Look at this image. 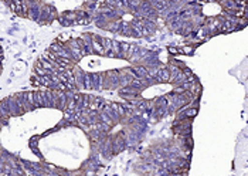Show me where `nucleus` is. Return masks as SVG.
I'll list each match as a JSON object with an SVG mask.
<instances>
[{
    "instance_id": "2",
    "label": "nucleus",
    "mask_w": 248,
    "mask_h": 176,
    "mask_svg": "<svg viewBox=\"0 0 248 176\" xmlns=\"http://www.w3.org/2000/svg\"><path fill=\"white\" fill-rule=\"evenodd\" d=\"M159 53L94 33L61 36L33 67L31 85L58 91L119 90L162 65Z\"/></svg>"
},
{
    "instance_id": "6",
    "label": "nucleus",
    "mask_w": 248,
    "mask_h": 176,
    "mask_svg": "<svg viewBox=\"0 0 248 176\" xmlns=\"http://www.w3.org/2000/svg\"><path fill=\"white\" fill-rule=\"evenodd\" d=\"M149 1L152 3L153 6H155V7H156V9H157L160 13H162V12L166 9V6L170 3V0H149Z\"/></svg>"
},
{
    "instance_id": "5",
    "label": "nucleus",
    "mask_w": 248,
    "mask_h": 176,
    "mask_svg": "<svg viewBox=\"0 0 248 176\" xmlns=\"http://www.w3.org/2000/svg\"><path fill=\"white\" fill-rule=\"evenodd\" d=\"M23 19L41 26L58 23L62 27L87 26L101 0H1Z\"/></svg>"
},
{
    "instance_id": "4",
    "label": "nucleus",
    "mask_w": 248,
    "mask_h": 176,
    "mask_svg": "<svg viewBox=\"0 0 248 176\" xmlns=\"http://www.w3.org/2000/svg\"><path fill=\"white\" fill-rule=\"evenodd\" d=\"M93 23L121 37L151 39L159 32L160 12L149 0H101Z\"/></svg>"
},
{
    "instance_id": "7",
    "label": "nucleus",
    "mask_w": 248,
    "mask_h": 176,
    "mask_svg": "<svg viewBox=\"0 0 248 176\" xmlns=\"http://www.w3.org/2000/svg\"><path fill=\"white\" fill-rule=\"evenodd\" d=\"M3 60H4V56H3V50H1V46H0V74L3 71Z\"/></svg>"
},
{
    "instance_id": "3",
    "label": "nucleus",
    "mask_w": 248,
    "mask_h": 176,
    "mask_svg": "<svg viewBox=\"0 0 248 176\" xmlns=\"http://www.w3.org/2000/svg\"><path fill=\"white\" fill-rule=\"evenodd\" d=\"M200 93V82L193 71L183 63L173 60L118 90L124 102L153 121L182 112L199 99Z\"/></svg>"
},
{
    "instance_id": "1",
    "label": "nucleus",
    "mask_w": 248,
    "mask_h": 176,
    "mask_svg": "<svg viewBox=\"0 0 248 176\" xmlns=\"http://www.w3.org/2000/svg\"><path fill=\"white\" fill-rule=\"evenodd\" d=\"M105 98L34 88L0 99V176H70L101 163L91 137Z\"/></svg>"
}]
</instances>
